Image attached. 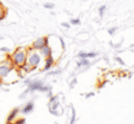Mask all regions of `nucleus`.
I'll return each mask as SVG.
<instances>
[{
	"mask_svg": "<svg viewBox=\"0 0 134 124\" xmlns=\"http://www.w3.org/2000/svg\"><path fill=\"white\" fill-rule=\"evenodd\" d=\"M26 60H27V52L25 50L18 49L13 54V62L18 67H21L22 65H24Z\"/></svg>",
	"mask_w": 134,
	"mask_h": 124,
	"instance_id": "nucleus-1",
	"label": "nucleus"
},
{
	"mask_svg": "<svg viewBox=\"0 0 134 124\" xmlns=\"http://www.w3.org/2000/svg\"><path fill=\"white\" fill-rule=\"evenodd\" d=\"M28 88L30 91H42V92H48L50 91L51 88L49 87H44L43 86V82L40 81V80H34V81H30L28 84Z\"/></svg>",
	"mask_w": 134,
	"mask_h": 124,
	"instance_id": "nucleus-2",
	"label": "nucleus"
},
{
	"mask_svg": "<svg viewBox=\"0 0 134 124\" xmlns=\"http://www.w3.org/2000/svg\"><path fill=\"white\" fill-rule=\"evenodd\" d=\"M49 44V38L45 37V38H38L32 43V46L31 48L34 50H41L45 45H48Z\"/></svg>",
	"mask_w": 134,
	"mask_h": 124,
	"instance_id": "nucleus-3",
	"label": "nucleus"
},
{
	"mask_svg": "<svg viewBox=\"0 0 134 124\" xmlns=\"http://www.w3.org/2000/svg\"><path fill=\"white\" fill-rule=\"evenodd\" d=\"M41 63V56L37 54V53H31L30 55H29V58H28V65L30 66V67H32V68H35V67H37L38 66V64Z\"/></svg>",
	"mask_w": 134,
	"mask_h": 124,
	"instance_id": "nucleus-4",
	"label": "nucleus"
},
{
	"mask_svg": "<svg viewBox=\"0 0 134 124\" xmlns=\"http://www.w3.org/2000/svg\"><path fill=\"white\" fill-rule=\"evenodd\" d=\"M10 71H12V68H10L9 66H6V65L0 66V77H1V78L6 77V76L9 74Z\"/></svg>",
	"mask_w": 134,
	"mask_h": 124,
	"instance_id": "nucleus-5",
	"label": "nucleus"
},
{
	"mask_svg": "<svg viewBox=\"0 0 134 124\" xmlns=\"http://www.w3.org/2000/svg\"><path fill=\"white\" fill-rule=\"evenodd\" d=\"M98 55V53L97 52H79L78 53V58H80V59H94V58H96Z\"/></svg>",
	"mask_w": 134,
	"mask_h": 124,
	"instance_id": "nucleus-6",
	"label": "nucleus"
},
{
	"mask_svg": "<svg viewBox=\"0 0 134 124\" xmlns=\"http://www.w3.org/2000/svg\"><path fill=\"white\" fill-rule=\"evenodd\" d=\"M40 51H41L42 55H44L45 58H47V56H49V55L52 54V49H51V47L49 46V44H48V45H45Z\"/></svg>",
	"mask_w": 134,
	"mask_h": 124,
	"instance_id": "nucleus-7",
	"label": "nucleus"
},
{
	"mask_svg": "<svg viewBox=\"0 0 134 124\" xmlns=\"http://www.w3.org/2000/svg\"><path fill=\"white\" fill-rule=\"evenodd\" d=\"M53 64H54V60H53L52 54H51V55H49V56L46 58V64H45L44 70H45V71H48V70L53 66Z\"/></svg>",
	"mask_w": 134,
	"mask_h": 124,
	"instance_id": "nucleus-8",
	"label": "nucleus"
},
{
	"mask_svg": "<svg viewBox=\"0 0 134 124\" xmlns=\"http://www.w3.org/2000/svg\"><path fill=\"white\" fill-rule=\"evenodd\" d=\"M32 111H34V102H28V103L23 107V110H22L23 114H28V113H30V112H32Z\"/></svg>",
	"mask_w": 134,
	"mask_h": 124,
	"instance_id": "nucleus-9",
	"label": "nucleus"
},
{
	"mask_svg": "<svg viewBox=\"0 0 134 124\" xmlns=\"http://www.w3.org/2000/svg\"><path fill=\"white\" fill-rule=\"evenodd\" d=\"M18 112H19V109H15V110H13V112L8 115V117H7V122H12L15 118H16V116L18 115Z\"/></svg>",
	"mask_w": 134,
	"mask_h": 124,
	"instance_id": "nucleus-10",
	"label": "nucleus"
},
{
	"mask_svg": "<svg viewBox=\"0 0 134 124\" xmlns=\"http://www.w3.org/2000/svg\"><path fill=\"white\" fill-rule=\"evenodd\" d=\"M6 8L2 5V3L0 2V21L1 20H3L4 18H5V16H6Z\"/></svg>",
	"mask_w": 134,
	"mask_h": 124,
	"instance_id": "nucleus-11",
	"label": "nucleus"
},
{
	"mask_svg": "<svg viewBox=\"0 0 134 124\" xmlns=\"http://www.w3.org/2000/svg\"><path fill=\"white\" fill-rule=\"evenodd\" d=\"M77 66L78 67H87V66H90V62L87 59H81L80 62L77 63Z\"/></svg>",
	"mask_w": 134,
	"mask_h": 124,
	"instance_id": "nucleus-12",
	"label": "nucleus"
},
{
	"mask_svg": "<svg viewBox=\"0 0 134 124\" xmlns=\"http://www.w3.org/2000/svg\"><path fill=\"white\" fill-rule=\"evenodd\" d=\"M106 9H107V6H106V5H101L100 7H99V15H100L101 18H103V16H104Z\"/></svg>",
	"mask_w": 134,
	"mask_h": 124,
	"instance_id": "nucleus-13",
	"label": "nucleus"
},
{
	"mask_svg": "<svg viewBox=\"0 0 134 124\" xmlns=\"http://www.w3.org/2000/svg\"><path fill=\"white\" fill-rule=\"evenodd\" d=\"M70 23H71L72 25H79V24L81 23V21H80L79 18H76V19H71V20H70Z\"/></svg>",
	"mask_w": 134,
	"mask_h": 124,
	"instance_id": "nucleus-14",
	"label": "nucleus"
},
{
	"mask_svg": "<svg viewBox=\"0 0 134 124\" xmlns=\"http://www.w3.org/2000/svg\"><path fill=\"white\" fill-rule=\"evenodd\" d=\"M75 118H76V112H75V110L72 107V118H71L70 124H75Z\"/></svg>",
	"mask_w": 134,
	"mask_h": 124,
	"instance_id": "nucleus-15",
	"label": "nucleus"
},
{
	"mask_svg": "<svg viewBox=\"0 0 134 124\" xmlns=\"http://www.w3.org/2000/svg\"><path fill=\"white\" fill-rule=\"evenodd\" d=\"M54 6H55V5H54L53 3H51V2H47V3L44 4V7L47 8V9H53Z\"/></svg>",
	"mask_w": 134,
	"mask_h": 124,
	"instance_id": "nucleus-16",
	"label": "nucleus"
},
{
	"mask_svg": "<svg viewBox=\"0 0 134 124\" xmlns=\"http://www.w3.org/2000/svg\"><path fill=\"white\" fill-rule=\"evenodd\" d=\"M116 29H118L116 27H111V28L108 29V33H109L110 35H112V34H114V32L116 31Z\"/></svg>",
	"mask_w": 134,
	"mask_h": 124,
	"instance_id": "nucleus-17",
	"label": "nucleus"
},
{
	"mask_svg": "<svg viewBox=\"0 0 134 124\" xmlns=\"http://www.w3.org/2000/svg\"><path fill=\"white\" fill-rule=\"evenodd\" d=\"M59 41H60V44H62V47H63V49H65V48H66V44H65V41H64V39H63V38H59Z\"/></svg>",
	"mask_w": 134,
	"mask_h": 124,
	"instance_id": "nucleus-18",
	"label": "nucleus"
},
{
	"mask_svg": "<svg viewBox=\"0 0 134 124\" xmlns=\"http://www.w3.org/2000/svg\"><path fill=\"white\" fill-rule=\"evenodd\" d=\"M15 124H25V120L24 119H19L15 122Z\"/></svg>",
	"mask_w": 134,
	"mask_h": 124,
	"instance_id": "nucleus-19",
	"label": "nucleus"
},
{
	"mask_svg": "<svg viewBox=\"0 0 134 124\" xmlns=\"http://www.w3.org/2000/svg\"><path fill=\"white\" fill-rule=\"evenodd\" d=\"M115 61H118V62L120 63L121 65H125V63H124V61H122L120 58H115Z\"/></svg>",
	"mask_w": 134,
	"mask_h": 124,
	"instance_id": "nucleus-20",
	"label": "nucleus"
},
{
	"mask_svg": "<svg viewBox=\"0 0 134 124\" xmlns=\"http://www.w3.org/2000/svg\"><path fill=\"white\" fill-rule=\"evenodd\" d=\"M62 25H63L64 27H66V28H70V26H71L69 23H65V22H64V23H62Z\"/></svg>",
	"mask_w": 134,
	"mask_h": 124,
	"instance_id": "nucleus-21",
	"label": "nucleus"
},
{
	"mask_svg": "<svg viewBox=\"0 0 134 124\" xmlns=\"http://www.w3.org/2000/svg\"><path fill=\"white\" fill-rule=\"evenodd\" d=\"M0 50H1V51H4V52H8V48H6V47L0 48Z\"/></svg>",
	"mask_w": 134,
	"mask_h": 124,
	"instance_id": "nucleus-22",
	"label": "nucleus"
},
{
	"mask_svg": "<svg viewBox=\"0 0 134 124\" xmlns=\"http://www.w3.org/2000/svg\"><path fill=\"white\" fill-rule=\"evenodd\" d=\"M91 96H94V93H91V94H87L86 97H91Z\"/></svg>",
	"mask_w": 134,
	"mask_h": 124,
	"instance_id": "nucleus-23",
	"label": "nucleus"
},
{
	"mask_svg": "<svg viewBox=\"0 0 134 124\" xmlns=\"http://www.w3.org/2000/svg\"><path fill=\"white\" fill-rule=\"evenodd\" d=\"M7 124H12V123H10V122H8V123H7Z\"/></svg>",
	"mask_w": 134,
	"mask_h": 124,
	"instance_id": "nucleus-24",
	"label": "nucleus"
}]
</instances>
